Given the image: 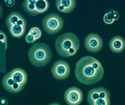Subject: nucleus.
I'll return each instance as SVG.
<instances>
[{
	"instance_id": "f3484780",
	"label": "nucleus",
	"mask_w": 125,
	"mask_h": 105,
	"mask_svg": "<svg viewBox=\"0 0 125 105\" xmlns=\"http://www.w3.org/2000/svg\"><path fill=\"white\" fill-rule=\"evenodd\" d=\"M103 20L104 23L107 25L112 24L115 21V20L113 18L112 15L108 12H106L104 15Z\"/></svg>"
},
{
	"instance_id": "1a4fd4ad",
	"label": "nucleus",
	"mask_w": 125,
	"mask_h": 105,
	"mask_svg": "<svg viewBox=\"0 0 125 105\" xmlns=\"http://www.w3.org/2000/svg\"><path fill=\"white\" fill-rule=\"evenodd\" d=\"M64 99L70 105H79L83 100V93L80 88L71 87L66 90L64 93Z\"/></svg>"
},
{
	"instance_id": "ddd939ff",
	"label": "nucleus",
	"mask_w": 125,
	"mask_h": 105,
	"mask_svg": "<svg viewBox=\"0 0 125 105\" xmlns=\"http://www.w3.org/2000/svg\"><path fill=\"white\" fill-rule=\"evenodd\" d=\"M27 22L17 23L8 28L9 32L14 38H20L25 33Z\"/></svg>"
},
{
	"instance_id": "9d476101",
	"label": "nucleus",
	"mask_w": 125,
	"mask_h": 105,
	"mask_svg": "<svg viewBox=\"0 0 125 105\" xmlns=\"http://www.w3.org/2000/svg\"><path fill=\"white\" fill-rule=\"evenodd\" d=\"M55 4L58 11L68 14L73 11L75 9L76 0H56Z\"/></svg>"
},
{
	"instance_id": "0eeeda50",
	"label": "nucleus",
	"mask_w": 125,
	"mask_h": 105,
	"mask_svg": "<svg viewBox=\"0 0 125 105\" xmlns=\"http://www.w3.org/2000/svg\"><path fill=\"white\" fill-rule=\"evenodd\" d=\"M52 74L55 79L63 80L68 78L70 74V65L66 61L58 60L55 61L51 69Z\"/></svg>"
},
{
	"instance_id": "a211bd4d",
	"label": "nucleus",
	"mask_w": 125,
	"mask_h": 105,
	"mask_svg": "<svg viewBox=\"0 0 125 105\" xmlns=\"http://www.w3.org/2000/svg\"><path fill=\"white\" fill-rule=\"evenodd\" d=\"M7 36L3 31L0 30V42L4 43L6 44V49L7 47Z\"/></svg>"
},
{
	"instance_id": "f03ea898",
	"label": "nucleus",
	"mask_w": 125,
	"mask_h": 105,
	"mask_svg": "<svg viewBox=\"0 0 125 105\" xmlns=\"http://www.w3.org/2000/svg\"><path fill=\"white\" fill-rule=\"evenodd\" d=\"M55 46L57 52L61 57H69L76 53L80 44L75 34L68 32L61 35L56 39Z\"/></svg>"
},
{
	"instance_id": "2eb2a0df",
	"label": "nucleus",
	"mask_w": 125,
	"mask_h": 105,
	"mask_svg": "<svg viewBox=\"0 0 125 105\" xmlns=\"http://www.w3.org/2000/svg\"><path fill=\"white\" fill-rule=\"evenodd\" d=\"M49 7L48 0H36L35 4V9L36 15L46 12Z\"/></svg>"
},
{
	"instance_id": "9b49d317",
	"label": "nucleus",
	"mask_w": 125,
	"mask_h": 105,
	"mask_svg": "<svg viewBox=\"0 0 125 105\" xmlns=\"http://www.w3.org/2000/svg\"><path fill=\"white\" fill-rule=\"evenodd\" d=\"M109 47L112 52L120 53L123 51L125 48V41L121 36H117L113 37L110 41Z\"/></svg>"
},
{
	"instance_id": "423d86ee",
	"label": "nucleus",
	"mask_w": 125,
	"mask_h": 105,
	"mask_svg": "<svg viewBox=\"0 0 125 105\" xmlns=\"http://www.w3.org/2000/svg\"><path fill=\"white\" fill-rule=\"evenodd\" d=\"M87 101L90 105H109L110 94L106 88L103 87L93 88L88 92Z\"/></svg>"
},
{
	"instance_id": "dca6fc26",
	"label": "nucleus",
	"mask_w": 125,
	"mask_h": 105,
	"mask_svg": "<svg viewBox=\"0 0 125 105\" xmlns=\"http://www.w3.org/2000/svg\"><path fill=\"white\" fill-rule=\"evenodd\" d=\"M28 33L33 37L36 41L40 39L42 35L41 29L37 27H33L31 28Z\"/></svg>"
},
{
	"instance_id": "6e6552de",
	"label": "nucleus",
	"mask_w": 125,
	"mask_h": 105,
	"mask_svg": "<svg viewBox=\"0 0 125 105\" xmlns=\"http://www.w3.org/2000/svg\"><path fill=\"white\" fill-rule=\"evenodd\" d=\"M103 42L98 34H90L85 39L84 45L87 50L93 52H99L102 48Z\"/></svg>"
},
{
	"instance_id": "f8f14e48",
	"label": "nucleus",
	"mask_w": 125,
	"mask_h": 105,
	"mask_svg": "<svg viewBox=\"0 0 125 105\" xmlns=\"http://www.w3.org/2000/svg\"><path fill=\"white\" fill-rule=\"evenodd\" d=\"M27 22L24 18L19 12H13L6 18L5 23L8 28L17 23Z\"/></svg>"
},
{
	"instance_id": "6ab92c4d",
	"label": "nucleus",
	"mask_w": 125,
	"mask_h": 105,
	"mask_svg": "<svg viewBox=\"0 0 125 105\" xmlns=\"http://www.w3.org/2000/svg\"><path fill=\"white\" fill-rule=\"evenodd\" d=\"M110 14L113 18L115 20H117L119 18V14L117 12L113 9H110L109 11L108 12Z\"/></svg>"
},
{
	"instance_id": "7ed1b4c3",
	"label": "nucleus",
	"mask_w": 125,
	"mask_h": 105,
	"mask_svg": "<svg viewBox=\"0 0 125 105\" xmlns=\"http://www.w3.org/2000/svg\"><path fill=\"white\" fill-rule=\"evenodd\" d=\"M28 58L32 65L42 67L48 64L52 58V50L44 43H36L32 45L28 52Z\"/></svg>"
},
{
	"instance_id": "412c9836",
	"label": "nucleus",
	"mask_w": 125,
	"mask_h": 105,
	"mask_svg": "<svg viewBox=\"0 0 125 105\" xmlns=\"http://www.w3.org/2000/svg\"><path fill=\"white\" fill-rule=\"evenodd\" d=\"M5 3L7 6L11 7L15 4V0H5Z\"/></svg>"
},
{
	"instance_id": "4be33fe9",
	"label": "nucleus",
	"mask_w": 125,
	"mask_h": 105,
	"mask_svg": "<svg viewBox=\"0 0 125 105\" xmlns=\"http://www.w3.org/2000/svg\"><path fill=\"white\" fill-rule=\"evenodd\" d=\"M8 100L6 98L2 97L0 98V104L5 105L8 104Z\"/></svg>"
},
{
	"instance_id": "aec40b11",
	"label": "nucleus",
	"mask_w": 125,
	"mask_h": 105,
	"mask_svg": "<svg viewBox=\"0 0 125 105\" xmlns=\"http://www.w3.org/2000/svg\"><path fill=\"white\" fill-rule=\"evenodd\" d=\"M25 39L26 42L28 43H31V44H32L36 41L35 39L28 33L25 36Z\"/></svg>"
},
{
	"instance_id": "f257e3e1",
	"label": "nucleus",
	"mask_w": 125,
	"mask_h": 105,
	"mask_svg": "<svg viewBox=\"0 0 125 105\" xmlns=\"http://www.w3.org/2000/svg\"><path fill=\"white\" fill-rule=\"evenodd\" d=\"M104 73L101 62L91 56L83 57L76 65L75 74L79 82L85 85L95 84L101 80Z\"/></svg>"
},
{
	"instance_id": "5701e85b",
	"label": "nucleus",
	"mask_w": 125,
	"mask_h": 105,
	"mask_svg": "<svg viewBox=\"0 0 125 105\" xmlns=\"http://www.w3.org/2000/svg\"><path fill=\"white\" fill-rule=\"evenodd\" d=\"M3 13V9L2 7L1 4L0 3V19L2 17Z\"/></svg>"
},
{
	"instance_id": "20e7f679",
	"label": "nucleus",
	"mask_w": 125,
	"mask_h": 105,
	"mask_svg": "<svg viewBox=\"0 0 125 105\" xmlns=\"http://www.w3.org/2000/svg\"><path fill=\"white\" fill-rule=\"evenodd\" d=\"M5 75L9 87L16 93L24 89L28 79L27 74L25 70L16 68Z\"/></svg>"
},
{
	"instance_id": "4468645a",
	"label": "nucleus",
	"mask_w": 125,
	"mask_h": 105,
	"mask_svg": "<svg viewBox=\"0 0 125 105\" xmlns=\"http://www.w3.org/2000/svg\"><path fill=\"white\" fill-rule=\"evenodd\" d=\"M36 0H24L22 4V7L26 12L31 16L37 15L35 9V4Z\"/></svg>"
},
{
	"instance_id": "39448f33",
	"label": "nucleus",
	"mask_w": 125,
	"mask_h": 105,
	"mask_svg": "<svg viewBox=\"0 0 125 105\" xmlns=\"http://www.w3.org/2000/svg\"><path fill=\"white\" fill-rule=\"evenodd\" d=\"M42 23L44 30L48 34L52 35L62 30L64 20L58 14L50 13L44 17Z\"/></svg>"
}]
</instances>
